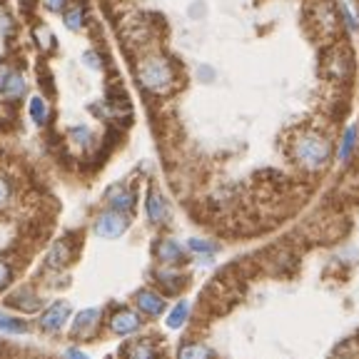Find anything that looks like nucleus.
<instances>
[{
  "label": "nucleus",
  "mask_w": 359,
  "mask_h": 359,
  "mask_svg": "<svg viewBox=\"0 0 359 359\" xmlns=\"http://www.w3.org/2000/svg\"><path fill=\"white\" fill-rule=\"evenodd\" d=\"M70 137H73L78 145H88V142L93 140V133H90L88 128H73L70 130Z\"/></svg>",
  "instance_id": "22"
},
{
  "label": "nucleus",
  "mask_w": 359,
  "mask_h": 359,
  "mask_svg": "<svg viewBox=\"0 0 359 359\" xmlns=\"http://www.w3.org/2000/svg\"><path fill=\"white\" fill-rule=\"evenodd\" d=\"M0 330L8 332V334H25L28 332V325L18 317H11V314H3L0 312Z\"/></svg>",
  "instance_id": "16"
},
{
  "label": "nucleus",
  "mask_w": 359,
  "mask_h": 359,
  "mask_svg": "<svg viewBox=\"0 0 359 359\" xmlns=\"http://www.w3.org/2000/svg\"><path fill=\"white\" fill-rule=\"evenodd\" d=\"M97 317H100L97 309H83L73 322V334H88L90 330H95Z\"/></svg>",
  "instance_id": "11"
},
{
  "label": "nucleus",
  "mask_w": 359,
  "mask_h": 359,
  "mask_svg": "<svg viewBox=\"0 0 359 359\" xmlns=\"http://www.w3.org/2000/svg\"><path fill=\"white\" fill-rule=\"evenodd\" d=\"M65 262H67V247L62 242H57L53 247V252L48 255V267H62Z\"/></svg>",
  "instance_id": "20"
},
{
  "label": "nucleus",
  "mask_w": 359,
  "mask_h": 359,
  "mask_svg": "<svg viewBox=\"0 0 359 359\" xmlns=\"http://www.w3.org/2000/svg\"><path fill=\"white\" fill-rule=\"evenodd\" d=\"M25 78L20 73H13L8 67H0V95L6 100H18L25 95Z\"/></svg>",
  "instance_id": "4"
},
{
  "label": "nucleus",
  "mask_w": 359,
  "mask_h": 359,
  "mask_svg": "<svg viewBox=\"0 0 359 359\" xmlns=\"http://www.w3.org/2000/svg\"><path fill=\"white\" fill-rule=\"evenodd\" d=\"M110 327H112V332L120 337L133 334L135 330H140V317H137L135 312H130V309H120V312L112 314Z\"/></svg>",
  "instance_id": "8"
},
{
  "label": "nucleus",
  "mask_w": 359,
  "mask_h": 359,
  "mask_svg": "<svg viewBox=\"0 0 359 359\" xmlns=\"http://www.w3.org/2000/svg\"><path fill=\"white\" fill-rule=\"evenodd\" d=\"M357 137H359V128H357V125H349V128L344 130L342 145H339V160H342V163H347L349 155L354 152V145H357Z\"/></svg>",
  "instance_id": "13"
},
{
  "label": "nucleus",
  "mask_w": 359,
  "mask_h": 359,
  "mask_svg": "<svg viewBox=\"0 0 359 359\" xmlns=\"http://www.w3.org/2000/svg\"><path fill=\"white\" fill-rule=\"evenodd\" d=\"M155 255H157V259H160V262H165V264L182 262V247H180L175 240H163V242H157Z\"/></svg>",
  "instance_id": "10"
},
{
  "label": "nucleus",
  "mask_w": 359,
  "mask_h": 359,
  "mask_svg": "<svg viewBox=\"0 0 359 359\" xmlns=\"http://www.w3.org/2000/svg\"><path fill=\"white\" fill-rule=\"evenodd\" d=\"M137 80L152 95H168L175 88V70L163 55H150L137 67Z\"/></svg>",
  "instance_id": "2"
},
{
  "label": "nucleus",
  "mask_w": 359,
  "mask_h": 359,
  "mask_svg": "<svg viewBox=\"0 0 359 359\" xmlns=\"http://www.w3.org/2000/svg\"><path fill=\"white\" fill-rule=\"evenodd\" d=\"M128 359H155V349L150 342H137L130 347Z\"/></svg>",
  "instance_id": "19"
},
{
  "label": "nucleus",
  "mask_w": 359,
  "mask_h": 359,
  "mask_svg": "<svg viewBox=\"0 0 359 359\" xmlns=\"http://www.w3.org/2000/svg\"><path fill=\"white\" fill-rule=\"evenodd\" d=\"M145 210H147V217H150L152 224H165L170 219L168 200H165V197L160 195V190H155V187H150V192H147Z\"/></svg>",
  "instance_id": "5"
},
{
  "label": "nucleus",
  "mask_w": 359,
  "mask_h": 359,
  "mask_svg": "<svg viewBox=\"0 0 359 359\" xmlns=\"http://www.w3.org/2000/svg\"><path fill=\"white\" fill-rule=\"evenodd\" d=\"M11 195H13L11 182H8L6 177H0V208H3V205H8V200H11Z\"/></svg>",
  "instance_id": "23"
},
{
  "label": "nucleus",
  "mask_w": 359,
  "mask_h": 359,
  "mask_svg": "<svg viewBox=\"0 0 359 359\" xmlns=\"http://www.w3.org/2000/svg\"><path fill=\"white\" fill-rule=\"evenodd\" d=\"M62 20H65V25L70 30H80V28H83V20H85L83 8L75 6V8H70V11H65V13H62Z\"/></svg>",
  "instance_id": "18"
},
{
  "label": "nucleus",
  "mask_w": 359,
  "mask_h": 359,
  "mask_svg": "<svg viewBox=\"0 0 359 359\" xmlns=\"http://www.w3.org/2000/svg\"><path fill=\"white\" fill-rule=\"evenodd\" d=\"M65 3L67 0H43V6L53 13H65Z\"/></svg>",
  "instance_id": "24"
},
{
  "label": "nucleus",
  "mask_w": 359,
  "mask_h": 359,
  "mask_svg": "<svg viewBox=\"0 0 359 359\" xmlns=\"http://www.w3.org/2000/svg\"><path fill=\"white\" fill-rule=\"evenodd\" d=\"M135 302H137V307L145 314H163V309H165V299L152 290H140L137 297H135Z\"/></svg>",
  "instance_id": "9"
},
{
  "label": "nucleus",
  "mask_w": 359,
  "mask_h": 359,
  "mask_svg": "<svg viewBox=\"0 0 359 359\" xmlns=\"http://www.w3.org/2000/svg\"><path fill=\"white\" fill-rule=\"evenodd\" d=\"M187 247H190L192 252H197V255H215V250H217V247H215L212 242H208V240H195V237H192V240L187 242Z\"/></svg>",
  "instance_id": "21"
},
{
  "label": "nucleus",
  "mask_w": 359,
  "mask_h": 359,
  "mask_svg": "<svg viewBox=\"0 0 359 359\" xmlns=\"http://www.w3.org/2000/svg\"><path fill=\"white\" fill-rule=\"evenodd\" d=\"M177 359H210V352L205 344H185L180 349Z\"/></svg>",
  "instance_id": "17"
},
{
  "label": "nucleus",
  "mask_w": 359,
  "mask_h": 359,
  "mask_svg": "<svg viewBox=\"0 0 359 359\" xmlns=\"http://www.w3.org/2000/svg\"><path fill=\"white\" fill-rule=\"evenodd\" d=\"M292 155H294L299 168L317 172V170L327 168V163L332 160V145L325 135L309 130V133L297 135V140L292 145Z\"/></svg>",
  "instance_id": "1"
},
{
  "label": "nucleus",
  "mask_w": 359,
  "mask_h": 359,
  "mask_svg": "<svg viewBox=\"0 0 359 359\" xmlns=\"http://www.w3.org/2000/svg\"><path fill=\"white\" fill-rule=\"evenodd\" d=\"M8 304H13V307L22 309V312H35V309L40 307V299L35 297L33 292H15V294H11V299H8Z\"/></svg>",
  "instance_id": "12"
},
{
  "label": "nucleus",
  "mask_w": 359,
  "mask_h": 359,
  "mask_svg": "<svg viewBox=\"0 0 359 359\" xmlns=\"http://www.w3.org/2000/svg\"><path fill=\"white\" fill-rule=\"evenodd\" d=\"M30 118H33L35 125H45L48 118H50V107H48V102L40 95L30 97Z\"/></svg>",
  "instance_id": "14"
},
{
  "label": "nucleus",
  "mask_w": 359,
  "mask_h": 359,
  "mask_svg": "<svg viewBox=\"0 0 359 359\" xmlns=\"http://www.w3.org/2000/svg\"><path fill=\"white\" fill-rule=\"evenodd\" d=\"M67 359H90L88 354H83L80 349H67V354H65Z\"/></svg>",
  "instance_id": "27"
},
{
  "label": "nucleus",
  "mask_w": 359,
  "mask_h": 359,
  "mask_svg": "<svg viewBox=\"0 0 359 359\" xmlns=\"http://www.w3.org/2000/svg\"><path fill=\"white\" fill-rule=\"evenodd\" d=\"M83 60L88 62V67H93V70H100V57H97L95 53H85Z\"/></svg>",
  "instance_id": "25"
},
{
  "label": "nucleus",
  "mask_w": 359,
  "mask_h": 359,
  "mask_svg": "<svg viewBox=\"0 0 359 359\" xmlns=\"http://www.w3.org/2000/svg\"><path fill=\"white\" fill-rule=\"evenodd\" d=\"M11 282V267L6 262H0V287H6Z\"/></svg>",
  "instance_id": "26"
},
{
  "label": "nucleus",
  "mask_w": 359,
  "mask_h": 359,
  "mask_svg": "<svg viewBox=\"0 0 359 359\" xmlns=\"http://www.w3.org/2000/svg\"><path fill=\"white\" fill-rule=\"evenodd\" d=\"M67 317H70V304L55 302L43 312V317H40V327H43L45 332H57V330H62V325H65Z\"/></svg>",
  "instance_id": "6"
},
{
  "label": "nucleus",
  "mask_w": 359,
  "mask_h": 359,
  "mask_svg": "<svg viewBox=\"0 0 359 359\" xmlns=\"http://www.w3.org/2000/svg\"><path fill=\"white\" fill-rule=\"evenodd\" d=\"M105 200L110 205V210H118V212H130L135 205V195L133 190H128L125 185H112L105 192Z\"/></svg>",
  "instance_id": "7"
},
{
  "label": "nucleus",
  "mask_w": 359,
  "mask_h": 359,
  "mask_svg": "<svg viewBox=\"0 0 359 359\" xmlns=\"http://www.w3.org/2000/svg\"><path fill=\"white\" fill-rule=\"evenodd\" d=\"M187 314H190V304H187V302L175 304V309L168 314V327H170V330H180V327L185 325Z\"/></svg>",
  "instance_id": "15"
},
{
  "label": "nucleus",
  "mask_w": 359,
  "mask_h": 359,
  "mask_svg": "<svg viewBox=\"0 0 359 359\" xmlns=\"http://www.w3.org/2000/svg\"><path fill=\"white\" fill-rule=\"evenodd\" d=\"M130 219L125 217V212H118V210H107V212H102L100 217L95 219V235L102 237V240H115V237L125 235V230H128Z\"/></svg>",
  "instance_id": "3"
}]
</instances>
